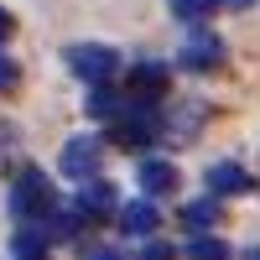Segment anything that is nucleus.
Segmentation results:
<instances>
[{"instance_id":"obj_1","label":"nucleus","mask_w":260,"mask_h":260,"mask_svg":"<svg viewBox=\"0 0 260 260\" xmlns=\"http://www.w3.org/2000/svg\"><path fill=\"white\" fill-rule=\"evenodd\" d=\"M52 208H57L52 182L42 177L37 167H21V172H16V182H11V213H16L21 224H37V219H47Z\"/></svg>"},{"instance_id":"obj_2","label":"nucleus","mask_w":260,"mask_h":260,"mask_svg":"<svg viewBox=\"0 0 260 260\" xmlns=\"http://www.w3.org/2000/svg\"><path fill=\"white\" fill-rule=\"evenodd\" d=\"M68 68L83 83H110L120 73V52L104 47V42H78V47H68Z\"/></svg>"},{"instance_id":"obj_3","label":"nucleus","mask_w":260,"mask_h":260,"mask_svg":"<svg viewBox=\"0 0 260 260\" xmlns=\"http://www.w3.org/2000/svg\"><path fill=\"white\" fill-rule=\"evenodd\" d=\"M99 161H104V141H99V136H73L68 146H62V156H57V167L68 172L73 182L99 177Z\"/></svg>"},{"instance_id":"obj_4","label":"nucleus","mask_w":260,"mask_h":260,"mask_svg":"<svg viewBox=\"0 0 260 260\" xmlns=\"http://www.w3.org/2000/svg\"><path fill=\"white\" fill-rule=\"evenodd\" d=\"M182 68H192V73H208V68H219L224 62V42L213 37V31H192L187 42H182Z\"/></svg>"},{"instance_id":"obj_5","label":"nucleus","mask_w":260,"mask_h":260,"mask_svg":"<svg viewBox=\"0 0 260 260\" xmlns=\"http://www.w3.org/2000/svg\"><path fill=\"white\" fill-rule=\"evenodd\" d=\"M250 172L240 161H219V167H208V192L213 198H240V192H250Z\"/></svg>"},{"instance_id":"obj_6","label":"nucleus","mask_w":260,"mask_h":260,"mask_svg":"<svg viewBox=\"0 0 260 260\" xmlns=\"http://www.w3.org/2000/svg\"><path fill=\"white\" fill-rule=\"evenodd\" d=\"M115 219H120V229H125V234H136V240H151V234H156V224H161V213H156V203H151V198H136V203H125Z\"/></svg>"},{"instance_id":"obj_7","label":"nucleus","mask_w":260,"mask_h":260,"mask_svg":"<svg viewBox=\"0 0 260 260\" xmlns=\"http://www.w3.org/2000/svg\"><path fill=\"white\" fill-rule=\"evenodd\" d=\"M73 208L83 213V219H104V213H120V208H115V187H110V182H99V177H89V182L78 187V203H73Z\"/></svg>"},{"instance_id":"obj_8","label":"nucleus","mask_w":260,"mask_h":260,"mask_svg":"<svg viewBox=\"0 0 260 260\" xmlns=\"http://www.w3.org/2000/svg\"><path fill=\"white\" fill-rule=\"evenodd\" d=\"M167 83H172V68H167V62H141V68L130 73V94H136V99H156Z\"/></svg>"},{"instance_id":"obj_9","label":"nucleus","mask_w":260,"mask_h":260,"mask_svg":"<svg viewBox=\"0 0 260 260\" xmlns=\"http://www.w3.org/2000/svg\"><path fill=\"white\" fill-rule=\"evenodd\" d=\"M172 187H177V167L172 161H146L141 167V192L146 198H167Z\"/></svg>"},{"instance_id":"obj_10","label":"nucleus","mask_w":260,"mask_h":260,"mask_svg":"<svg viewBox=\"0 0 260 260\" xmlns=\"http://www.w3.org/2000/svg\"><path fill=\"white\" fill-rule=\"evenodd\" d=\"M11 255L16 260H42V255H47V224H21V234H16V240H11Z\"/></svg>"},{"instance_id":"obj_11","label":"nucleus","mask_w":260,"mask_h":260,"mask_svg":"<svg viewBox=\"0 0 260 260\" xmlns=\"http://www.w3.org/2000/svg\"><path fill=\"white\" fill-rule=\"evenodd\" d=\"M219 219H224V208H219V198H213V192H208V198H198V203H187V208H182V224H187L192 234L213 229Z\"/></svg>"},{"instance_id":"obj_12","label":"nucleus","mask_w":260,"mask_h":260,"mask_svg":"<svg viewBox=\"0 0 260 260\" xmlns=\"http://www.w3.org/2000/svg\"><path fill=\"white\" fill-rule=\"evenodd\" d=\"M120 110H125V99L110 94V83H94V94H89V115H94V120H115Z\"/></svg>"},{"instance_id":"obj_13","label":"nucleus","mask_w":260,"mask_h":260,"mask_svg":"<svg viewBox=\"0 0 260 260\" xmlns=\"http://www.w3.org/2000/svg\"><path fill=\"white\" fill-rule=\"evenodd\" d=\"M187 260H229V245H224V240H213V234H192Z\"/></svg>"},{"instance_id":"obj_14","label":"nucleus","mask_w":260,"mask_h":260,"mask_svg":"<svg viewBox=\"0 0 260 260\" xmlns=\"http://www.w3.org/2000/svg\"><path fill=\"white\" fill-rule=\"evenodd\" d=\"M167 6H172V16H177V21H208L213 0H167Z\"/></svg>"},{"instance_id":"obj_15","label":"nucleus","mask_w":260,"mask_h":260,"mask_svg":"<svg viewBox=\"0 0 260 260\" xmlns=\"http://www.w3.org/2000/svg\"><path fill=\"white\" fill-rule=\"evenodd\" d=\"M78 260H125V250H115V245H78Z\"/></svg>"},{"instance_id":"obj_16","label":"nucleus","mask_w":260,"mask_h":260,"mask_svg":"<svg viewBox=\"0 0 260 260\" xmlns=\"http://www.w3.org/2000/svg\"><path fill=\"white\" fill-rule=\"evenodd\" d=\"M16 78H21V68H16L6 52H0V89H16Z\"/></svg>"},{"instance_id":"obj_17","label":"nucleus","mask_w":260,"mask_h":260,"mask_svg":"<svg viewBox=\"0 0 260 260\" xmlns=\"http://www.w3.org/2000/svg\"><path fill=\"white\" fill-rule=\"evenodd\" d=\"M141 260H172V250H167V245H146Z\"/></svg>"},{"instance_id":"obj_18","label":"nucleus","mask_w":260,"mask_h":260,"mask_svg":"<svg viewBox=\"0 0 260 260\" xmlns=\"http://www.w3.org/2000/svg\"><path fill=\"white\" fill-rule=\"evenodd\" d=\"M11 37V11H0V42Z\"/></svg>"},{"instance_id":"obj_19","label":"nucleus","mask_w":260,"mask_h":260,"mask_svg":"<svg viewBox=\"0 0 260 260\" xmlns=\"http://www.w3.org/2000/svg\"><path fill=\"white\" fill-rule=\"evenodd\" d=\"M224 6H229V11H250L255 0H224Z\"/></svg>"},{"instance_id":"obj_20","label":"nucleus","mask_w":260,"mask_h":260,"mask_svg":"<svg viewBox=\"0 0 260 260\" xmlns=\"http://www.w3.org/2000/svg\"><path fill=\"white\" fill-rule=\"evenodd\" d=\"M245 260H260V250H245Z\"/></svg>"},{"instance_id":"obj_21","label":"nucleus","mask_w":260,"mask_h":260,"mask_svg":"<svg viewBox=\"0 0 260 260\" xmlns=\"http://www.w3.org/2000/svg\"><path fill=\"white\" fill-rule=\"evenodd\" d=\"M42 260H47V255H42Z\"/></svg>"}]
</instances>
